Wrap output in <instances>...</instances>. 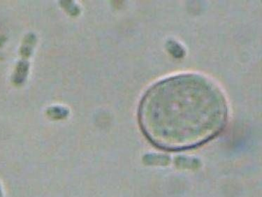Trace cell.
<instances>
[{"instance_id": "1", "label": "cell", "mask_w": 262, "mask_h": 197, "mask_svg": "<svg viewBox=\"0 0 262 197\" xmlns=\"http://www.w3.org/2000/svg\"><path fill=\"white\" fill-rule=\"evenodd\" d=\"M225 95L196 74L171 76L152 85L139 106V122L154 144L167 150L192 148L217 135L226 123Z\"/></svg>"}]
</instances>
